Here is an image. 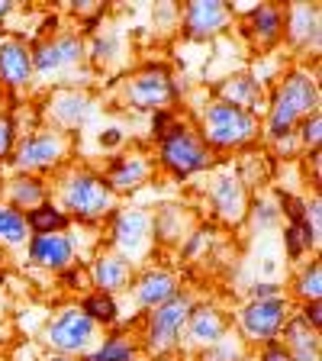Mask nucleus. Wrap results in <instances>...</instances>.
<instances>
[{
    "label": "nucleus",
    "mask_w": 322,
    "mask_h": 361,
    "mask_svg": "<svg viewBox=\"0 0 322 361\" xmlns=\"http://www.w3.org/2000/svg\"><path fill=\"white\" fill-rule=\"evenodd\" d=\"M313 113H319V84L309 71H290L268 104L264 133L271 139H287Z\"/></svg>",
    "instance_id": "f257e3e1"
},
{
    "label": "nucleus",
    "mask_w": 322,
    "mask_h": 361,
    "mask_svg": "<svg viewBox=\"0 0 322 361\" xmlns=\"http://www.w3.org/2000/svg\"><path fill=\"white\" fill-rule=\"evenodd\" d=\"M258 133H261L258 116L225 104V100H213L200 116V139L213 149H239V145L252 142Z\"/></svg>",
    "instance_id": "f03ea898"
},
{
    "label": "nucleus",
    "mask_w": 322,
    "mask_h": 361,
    "mask_svg": "<svg viewBox=\"0 0 322 361\" xmlns=\"http://www.w3.org/2000/svg\"><path fill=\"white\" fill-rule=\"evenodd\" d=\"M61 203L71 216L84 219V223H94V219H104L116 203V194L110 190L100 174L94 171H75L68 174L65 184H61Z\"/></svg>",
    "instance_id": "7ed1b4c3"
},
{
    "label": "nucleus",
    "mask_w": 322,
    "mask_h": 361,
    "mask_svg": "<svg viewBox=\"0 0 322 361\" xmlns=\"http://www.w3.org/2000/svg\"><path fill=\"white\" fill-rule=\"evenodd\" d=\"M161 165L174 174V178H187L194 171H203L210 165V145L200 139V133L184 123H174L168 135H161V149H158Z\"/></svg>",
    "instance_id": "20e7f679"
},
{
    "label": "nucleus",
    "mask_w": 322,
    "mask_h": 361,
    "mask_svg": "<svg viewBox=\"0 0 322 361\" xmlns=\"http://www.w3.org/2000/svg\"><path fill=\"white\" fill-rule=\"evenodd\" d=\"M194 310V300L187 293H174L171 300H165L161 307H155L149 313V326H145V342L151 352H168L171 345H178L180 332L187 326V316Z\"/></svg>",
    "instance_id": "39448f33"
},
{
    "label": "nucleus",
    "mask_w": 322,
    "mask_h": 361,
    "mask_svg": "<svg viewBox=\"0 0 322 361\" xmlns=\"http://www.w3.org/2000/svg\"><path fill=\"white\" fill-rule=\"evenodd\" d=\"M68 139L58 129H36L32 135H26L20 145L13 149V161L20 171H49L65 158Z\"/></svg>",
    "instance_id": "423d86ee"
},
{
    "label": "nucleus",
    "mask_w": 322,
    "mask_h": 361,
    "mask_svg": "<svg viewBox=\"0 0 322 361\" xmlns=\"http://www.w3.org/2000/svg\"><path fill=\"white\" fill-rule=\"evenodd\" d=\"M94 332H97V323H94L90 316H84L78 307H68V310H61L55 319H49V326H45V342L65 355H78L94 342Z\"/></svg>",
    "instance_id": "0eeeda50"
},
{
    "label": "nucleus",
    "mask_w": 322,
    "mask_h": 361,
    "mask_svg": "<svg viewBox=\"0 0 322 361\" xmlns=\"http://www.w3.org/2000/svg\"><path fill=\"white\" fill-rule=\"evenodd\" d=\"M178 97V87H174L168 68L161 65H149L142 68L132 81L126 84V100L139 110H165V104Z\"/></svg>",
    "instance_id": "6e6552de"
},
{
    "label": "nucleus",
    "mask_w": 322,
    "mask_h": 361,
    "mask_svg": "<svg viewBox=\"0 0 322 361\" xmlns=\"http://www.w3.org/2000/svg\"><path fill=\"white\" fill-rule=\"evenodd\" d=\"M290 319L287 313V297H274V300H252L245 310L239 313L242 332L255 342H278L284 323Z\"/></svg>",
    "instance_id": "1a4fd4ad"
},
{
    "label": "nucleus",
    "mask_w": 322,
    "mask_h": 361,
    "mask_svg": "<svg viewBox=\"0 0 322 361\" xmlns=\"http://www.w3.org/2000/svg\"><path fill=\"white\" fill-rule=\"evenodd\" d=\"M81 59H84L81 36H52L32 49V75H39V78L58 75L65 68L78 65Z\"/></svg>",
    "instance_id": "9d476101"
},
{
    "label": "nucleus",
    "mask_w": 322,
    "mask_h": 361,
    "mask_svg": "<svg viewBox=\"0 0 322 361\" xmlns=\"http://www.w3.org/2000/svg\"><path fill=\"white\" fill-rule=\"evenodd\" d=\"M151 242V219L142 210H120L113 219V245L120 248V255L139 258Z\"/></svg>",
    "instance_id": "9b49d317"
},
{
    "label": "nucleus",
    "mask_w": 322,
    "mask_h": 361,
    "mask_svg": "<svg viewBox=\"0 0 322 361\" xmlns=\"http://www.w3.org/2000/svg\"><path fill=\"white\" fill-rule=\"evenodd\" d=\"M233 20V7H225L219 0H194L184 10V36L187 39H210L223 32Z\"/></svg>",
    "instance_id": "f8f14e48"
},
{
    "label": "nucleus",
    "mask_w": 322,
    "mask_h": 361,
    "mask_svg": "<svg viewBox=\"0 0 322 361\" xmlns=\"http://www.w3.org/2000/svg\"><path fill=\"white\" fill-rule=\"evenodd\" d=\"M32 78V49L20 39L0 42V81L7 87H26Z\"/></svg>",
    "instance_id": "ddd939ff"
},
{
    "label": "nucleus",
    "mask_w": 322,
    "mask_h": 361,
    "mask_svg": "<svg viewBox=\"0 0 322 361\" xmlns=\"http://www.w3.org/2000/svg\"><path fill=\"white\" fill-rule=\"evenodd\" d=\"M30 258L42 268L52 271H65L75 264V242L61 233H45V235H32L30 239Z\"/></svg>",
    "instance_id": "4468645a"
},
{
    "label": "nucleus",
    "mask_w": 322,
    "mask_h": 361,
    "mask_svg": "<svg viewBox=\"0 0 322 361\" xmlns=\"http://www.w3.org/2000/svg\"><path fill=\"white\" fill-rule=\"evenodd\" d=\"M210 200H213V210H216L219 219L225 223H242L248 213V197H245V188L235 174H225L213 184L210 190Z\"/></svg>",
    "instance_id": "2eb2a0df"
},
{
    "label": "nucleus",
    "mask_w": 322,
    "mask_h": 361,
    "mask_svg": "<svg viewBox=\"0 0 322 361\" xmlns=\"http://www.w3.org/2000/svg\"><path fill=\"white\" fill-rule=\"evenodd\" d=\"M219 100H225V104H233L239 106V110L252 113L255 116L258 110H264V87L261 81H258L255 75H233V78H225L223 84L216 87Z\"/></svg>",
    "instance_id": "dca6fc26"
},
{
    "label": "nucleus",
    "mask_w": 322,
    "mask_h": 361,
    "mask_svg": "<svg viewBox=\"0 0 322 361\" xmlns=\"http://www.w3.org/2000/svg\"><path fill=\"white\" fill-rule=\"evenodd\" d=\"M284 36L300 49H319V7L313 4H297L284 10Z\"/></svg>",
    "instance_id": "f3484780"
},
{
    "label": "nucleus",
    "mask_w": 322,
    "mask_h": 361,
    "mask_svg": "<svg viewBox=\"0 0 322 361\" xmlns=\"http://www.w3.org/2000/svg\"><path fill=\"white\" fill-rule=\"evenodd\" d=\"M280 345H284V352L293 361H319V352H322L319 332L303 323L300 316H293V319L284 323V342Z\"/></svg>",
    "instance_id": "a211bd4d"
},
{
    "label": "nucleus",
    "mask_w": 322,
    "mask_h": 361,
    "mask_svg": "<svg viewBox=\"0 0 322 361\" xmlns=\"http://www.w3.org/2000/svg\"><path fill=\"white\" fill-rule=\"evenodd\" d=\"M174 293H178V281H174V274L165 268H149L142 278L135 281V300L145 310L161 307L165 300H171Z\"/></svg>",
    "instance_id": "6ab92c4d"
},
{
    "label": "nucleus",
    "mask_w": 322,
    "mask_h": 361,
    "mask_svg": "<svg viewBox=\"0 0 322 361\" xmlns=\"http://www.w3.org/2000/svg\"><path fill=\"white\" fill-rule=\"evenodd\" d=\"M129 278H132V264L123 255H97L94 264H90V281H94V287H97L100 293H110V297L116 290H123V287L129 284Z\"/></svg>",
    "instance_id": "aec40b11"
},
{
    "label": "nucleus",
    "mask_w": 322,
    "mask_h": 361,
    "mask_svg": "<svg viewBox=\"0 0 322 361\" xmlns=\"http://www.w3.org/2000/svg\"><path fill=\"white\" fill-rule=\"evenodd\" d=\"M187 338L194 342V345H216L219 338L225 336V319L219 316L216 307H206V303H200V307L190 310L187 316Z\"/></svg>",
    "instance_id": "412c9836"
},
{
    "label": "nucleus",
    "mask_w": 322,
    "mask_h": 361,
    "mask_svg": "<svg viewBox=\"0 0 322 361\" xmlns=\"http://www.w3.org/2000/svg\"><path fill=\"white\" fill-rule=\"evenodd\" d=\"M151 165L145 161V155H123V158H113L110 171H106V184H110L113 194H123V190H135L149 178Z\"/></svg>",
    "instance_id": "4be33fe9"
},
{
    "label": "nucleus",
    "mask_w": 322,
    "mask_h": 361,
    "mask_svg": "<svg viewBox=\"0 0 322 361\" xmlns=\"http://www.w3.org/2000/svg\"><path fill=\"white\" fill-rule=\"evenodd\" d=\"M248 23H252L258 42H264V45L278 42V39L284 36V10H280L278 4H258V7L248 13Z\"/></svg>",
    "instance_id": "5701e85b"
},
{
    "label": "nucleus",
    "mask_w": 322,
    "mask_h": 361,
    "mask_svg": "<svg viewBox=\"0 0 322 361\" xmlns=\"http://www.w3.org/2000/svg\"><path fill=\"white\" fill-rule=\"evenodd\" d=\"M52 116L58 126H81L84 120H87V113H90V100L84 97V94H78V90H61L58 97L52 100Z\"/></svg>",
    "instance_id": "b1692460"
},
{
    "label": "nucleus",
    "mask_w": 322,
    "mask_h": 361,
    "mask_svg": "<svg viewBox=\"0 0 322 361\" xmlns=\"http://www.w3.org/2000/svg\"><path fill=\"white\" fill-rule=\"evenodd\" d=\"M7 194H10V207H16V210H36V207H42L45 203V184L39 178H32V174H20V178H13L7 184Z\"/></svg>",
    "instance_id": "393cba45"
},
{
    "label": "nucleus",
    "mask_w": 322,
    "mask_h": 361,
    "mask_svg": "<svg viewBox=\"0 0 322 361\" xmlns=\"http://www.w3.org/2000/svg\"><path fill=\"white\" fill-rule=\"evenodd\" d=\"M26 239H30L26 213H20L10 203H0V242L4 245H26Z\"/></svg>",
    "instance_id": "a878e982"
},
{
    "label": "nucleus",
    "mask_w": 322,
    "mask_h": 361,
    "mask_svg": "<svg viewBox=\"0 0 322 361\" xmlns=\"http://www.w3.org/2000/svg\"><path fill=\"white\" fill-rule=\"evenodd\" d=\"M26 223H30L32 235L61 233V229L68 226V213H61L58 207H52V203H42V207H36V210L26 213Z\"/></svg>",
    "instance_id": "bb28decb"
},
{
    "label": "nucleus",
    "mask_w": 322,
    "mask_h": 361,
    "mask_svg": "<svg viewBox=\"0 0 322 361\" xmlns=\"http://www.w3.org/2000/svg\"><path fill=\"white\" fill-rule=\"evenodd\" d=\"M84 361H135V345L126 336H113L97 352H90Z\"/></svg>",
    "instance_id": "cd10ccee"
},
{
    "label": "nucleus",
    "mask_w": 322,
    "mask_h": 361,
    "mask_svg": "<svg viewBox=\"0 0 322 361\" xmlns=\"http://www.w3.org/2000/svg\"><path fill=\"white\" fill-rule=\"evenodd\" d=\"M81 313L90 316L94 323H113L116 319V300H113L110 293H87L81 303Z\"/></svg>",
    "instance_id": "c85d7f7f"
},
{
    "label": "nucleus",
    "mask_w": 322,
    "mask_h": 361,
    "mask_svg": "<svg viewBox=\"0 0 322 361\" xmlns=\"http://www.w3.org/2000/svg\"><path fill=\"white\" fill-rule=\"evenodd\" d=\"M297 293L303 297V303H306V300H319V293H322V264L319 262H309L306 268L300 271Z\"/></svg>",
    "instance_id": "c756f323"
},
{
    "label": "nucleus",
    "mask_w": 322,
    "mask_h": 361,
    "mask_svg": "<svg viewBox=\"0 0 322 361\" xmlns=\"http://www.w3.org/2000/svg\"><path fill=\"white\" fill-rule=\"evenodd\" d=\"M13 149H16V126L7 113H0V161L13 155Z\"/></svg>",
    "instance_id": "7c9ffc66"
},
{
    "label": "nucleus",
    "mask_w": 322,
    "mask_h": 361,
    "mask_svg": "<svg viewBox=\"0 0 322 361\" xmlns=\"http://www.w3.org/2000/svg\"><path fill=\"white\" fill-rule=\"evenodd\" d=\"M319 133H322V113H313L300 123V142L306 149H319Z\"/></svg>",
    "instance_id": "2f4dec72"
},
{
    "label": "nucleus",
    "mask_w": 322,
    "mask_h": 361,
    "mask_svg": "<svg viewBox=\"0 0 322 361\" xmlns=\"http://www.w3.org/2000/svg\"><path fill=\"white\" fill-rule=\"evenodd\" d=\"M280 210L290 216V223H300V219L306 216V203L293 194H280Z\"/></svg>",
    "instance_id": "473e14b6"
},
{
    "label": "nucleus",
    "mask_w": 322,
    "mask_h": 361,
    "mask_svg": "<svg viewBox=\"0 0 322 361\" xmlns=\"http://www.w3.org/2000/svg\"><path fill=\"white\" fill-rule=\"evenodd\" d=\"M252 216H255L258 226H274V223H278V216H280V210L274 207V203H268V200H258Z\"/></svg>",
    "instance_id": "72a5a7b5"
},
{
    "label": "nucleus",
    "mask_w": 322,
    "mask_h": 361,
    "mask_svg": "<svg viewBox=\"0 0 322 361\" xmlns=\"http://www.w3.org/2000/svg\"><path fill=\"white\" fill-rule=\"evenodd\" d=\"M116 36H100L97 42H94V49H90V55H94V61H106L113 59V52H116Z\"/></svg>",
    "instance_id": "f704fd0d"
},
{
    "label": "nucleus",
    "mask_w": 322,
    "mask_h": 361,
    "mask_svg": "<svg viewBox=\"0 0 322 361\" xmlns=\"http://www.w3.org/2000/svg\"><path fill=\"white\" fill-rule=\"evenodd\" d=\"M174 123H178V120H174L171 110H155V116H151V133L161 139V135H168V129H171Z\"/></svg>",
    "instance_id": "c9c22d12"
},
{
    "label": "nucleus",
    "mask_w": 322,
    "mask_h": 361,
    "mask_svg": "<svg viewBox=\"0 0 322 361\" xmlns=\"http://www.w3.org/2000/svg\"><path fill=\"white\" fill-rule=\"evenodd\" d=\"M300 319H303L306 326H313L316 332H319V323H322V307H319V300H306V303H303Z\"/></svg>",
    "instance_id": "e433bc0d"
},
{
    "label": "nucleus",
    "mask_w": 322,
    "mask_h": 361,
    "mask_svg": "<svg viewBox=\"0 0 322 361\" xmlns=\"http://www.w3.org/2000/svg\"><path fill=\"white\" fill-rule=\"evenodd\" d=\"M274 297H284V293H280V287L278 284H255L252 287V300H274Z\"/></svg>",
    "instance_id": "4c0bfd02"
},
{
    "label": "nucleus",
    "mask_w": 322,
    "mask_h": 361,
    "mask_svg": "<svg viewBox=\"0 0 322 361\" xmlns=\"http://www.w3.org/2000/svg\"><path fill=\"white\" fill-rule=\"evenodd\" d=\"M261 361H293V358L284 352V345H280V342H268V348H264Z\"/></svg>",
    "instance_id": "58836bf2"
},
{
    "label": "nucleus",
    "mask_w": 322,
    "mask_h": 361,
    "mask_svg": "<svg viewBox=\"0 0 322 361\" xmlns=\"http://www.w3.org/2000/svg\"><path fill=\"white\" fill-rule=\"evenodd\" d=\"M120 142H123V133H120V129H106V133L100 135V145H104V149H116Z\"/></svg>",
    "instance_id": "ea45409f"
},
{
    "label": "nucleus",
    "mask_w": 322,
    "mask_h": 361,
    "mask_svg": "<svg viewBox=\"0 0 322 361\" xmlns=\"http://www.w3.org/2000/svg\"><path fill=\"white\" fill-rule=\"evenodd\" d=\"M7 13H13V4H10V0H0V20Z\"/></svg>",
    "instance_id": "a19ab883"
},
{
    "label": "nucleus",
    "mask_w": 322,
    "mask_h": 361,
    "mask_svg": "<svg viewBox=\"0 0 322 361\" xmlns=\"http://www.w3.org/2000/svg\"><path fill=\"white\" fill-rule=\"evenodd\" d=\"M52 361H71V358H52Z\"/></svg>",
    "instance_id": "79ce46f5"
},
{
    "label": "nucleus",
    "mask_w": 322,
    "mask_h": 361,
    "mask_svg": "<svg viewBox=\"0 0 322 361\" xmlns=\"http://www.w3.org/2000/svg\"><path fill=\"white\" fill-rule=\"evenodd\" d=\"M242 361H252V358H242Z\"/></svg>",
    "instance_id": "37998d69"
}]
</instances>
